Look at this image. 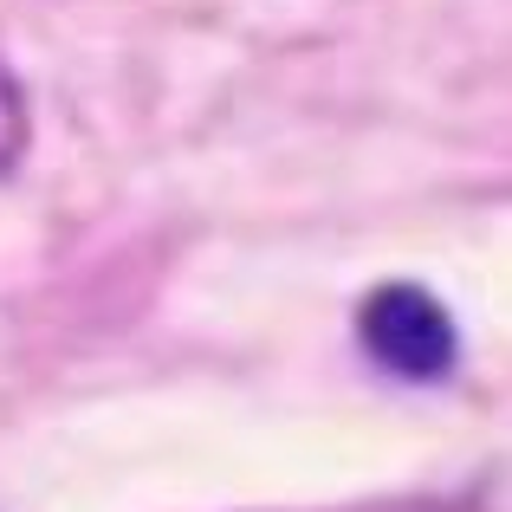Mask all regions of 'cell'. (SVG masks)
<instances>
[{"instance_id": "cell-1", "label": "cell", "mask_w": 512, "mask_h": 512, "mask_svg": "<svg viewBox=\"0 0 512 512\" xmlns=\"http://www.w3.org/2000/svg\"><path fill=\"white\" fill-rule=\"evenodd\" d=\"M363 344L376 350V363H389L396 376H448L454 363V325L441 312L435 292L422 286H376L363 299Z\"/></svg>"}, {"instance_id": "cell-2", "label": "cell", "mask_w": 512, "mask_h": 512, "mask_svg": "<svg viewBox=\"0 0 512 512\" xmlns=\"http://www.w3.org/2000/svg\"><path fill=\"white\" fill-rule=\"evenodd\" d=\"M20 150H26V98L13 85V72L0 65V175L20 163Z\"/></svg>"}]
</instances>
